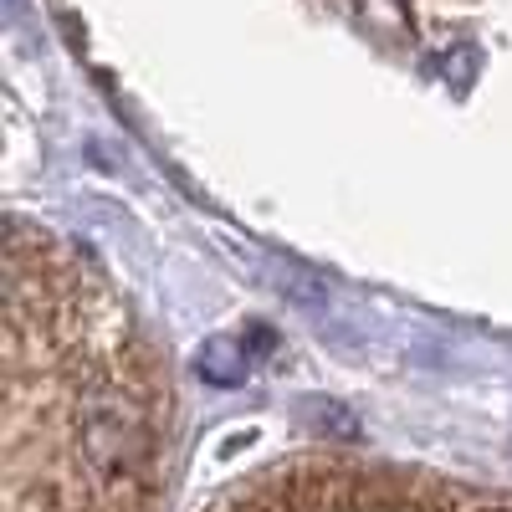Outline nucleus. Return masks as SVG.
Here are the masks:
<instances>
[{"label": "nucleus", "instance_id": "nucleus-1", "mask_svg": "<svg viewBox=\"0 0 512 512\" xmlns=\"http://www.w3.org/2000/svg\"><path fill=\"white\" fill-rule=\"evenodd\" d=\"M77 446H82V461H88L93 492L108 497L113 512H128L139 502V487L149 482V431L139 410L128 405V395L98 390L82 405Z\"/></svg>", "mask_w": 512, "mask_h": 512}, {"label": "nucleus", "instance_id": "nucleus-2", "mask_svg": "<svg viewBox=\"0 0 512 512\" xmlns=\"http://www.w3.org/2000/svg\"><path fill=\"white\" fill-rule=\"evenodd\" d=\"M472 512H512V507H472Z\"/></svg>", "mask_w": 512, "mask_h": 512}]
</instances>
